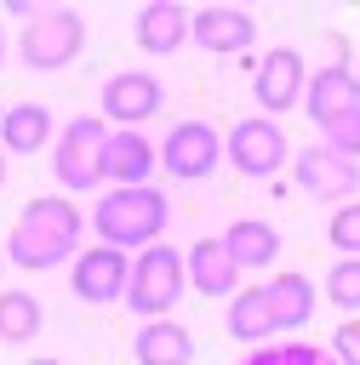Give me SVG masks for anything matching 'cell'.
<instances>
[{"label": "cell", "mask_w": 360, "mask_h": 365, "mask_svg": "<svg viewBox=\"0 0 360 365\" xmlns=\"http://www.w3.org/2000/svg\"><path fill=\"white\" fill-rule=\"evenodd\" d=\"M80 234H86V217H80V205L69 194H34L17 211L11 234H6V262L29 268V274L74 262L80 257Z\"/></svg>", "instance_id": "obj_1"}, {"label": "cell", "mask_w": 360, "mask_h": 365, "mask_svg": "<svg viewBox=\"0 0 360 365\" xmlns=\"http://www.w3.org/2000/svg\"><path fill=\"white\" fill-rule=\"evenodd\" d=\"M166 222H171V205H166V194H160L154 182H149V188H103L97 205H91V234H97V245H114V251H126V257L160 245Z\"/></svg>", "instance_id": "obj_2"}, {"label": "cell", "mask_w": 360, "mask_h": 365, "mask_svg": "<svg viewBox=\"0 0 360 365\" xmlns=\"http://www.w3.org/2000/svg\"><path fill=\"white\" fill-rule=\"evenodd\" d=\"M183 285H189V274H183V251H171V245L160 240V245H149V251L131 257L126 308H131L137 319H166V314L177 308Z\"/></svg>", "instance_id": "obj_3"}, {"label": "cell", "mask_w": 360, "mask_h": 365, "mask_svg": "<svg viewBox=\"0 0 360 365\" xmlns=\"http://www.w3.org/2000/svg\"><path fill=\"white\" fill-rule=\"evenodd\" d=\"M80 46H86V23H80V11H69V6H40V17H29L23 34H17V57H23V68H34V74L69 68V63L80 57Z\"/></svg>", "instance_id": "obj_4"}, {"label": "cell", "mask_w": 360, "mask_h": 365, "mask_svg": "<svg viewBox=\"0 0 360 365\" xmlns=\"http://www.w3.org/2000/svg\"><path fill=\"white\" fill-rule=\"evenodd\" d=\"M103 143H109L103 114H74L69 125H57L51 171H57L63 194H91V188L103 182Z\"/></svg>", "instance_id": "obj_5"}, {"label": "cell", "mask_w": 360, "mask_h": 365, "mask_svg": "<svg viewBox=\"0 0 360 365\" xmlns=\"http://www.w3.org/2000/svg\"><path fill=\"white\" fill-rule=\"evenodd\" d=\"M223 154H229V165H234L240 177H274V171L291 160L286 131H280V120H269V114H246V120H234Z\"/></svg>", "instance_id": "obj_6"}, {"label": "cell", "mask_w": 360, "mask_h": 365, "mask_svg": "<svg viewBox=\"0 0 360 365\" xmlns=\"http://www.w3.org/2000/svg\"><path fill=\"white\" fill-rule=\"evenodd\" d=\"M223 165V137L217 125L206 120H177L166 137H160V171L177 177V182H200Z\"/></svg>", "instance_id": "obj_7"}, {"label": "cell", "mask_w": 360, "mask_h": 365, "mask_svg": "<svg viewBox=\"0 0 360 365\" xmlns=\"http://www.w3.org/2000/svg\"><path fill=\"white\" fill-rule=\"evenodd\" d=\"M160 108H166V86L154 74L120 68V74L103 80V125L109 131H143Z\"/></svg>", "instance_id": "obj_8"}, {"label": "cell", "mask_w": 360, "mask_h": 365, "mask_svg": "<svg viewBox=\"0 0 360 365\" xmlns=\"http://www.w3.org/2000/svg\"><path fill=\"white\" fill-rule=\"evenodd\" d=\"M126 279H131V257L114 245H80V257L69 262V291L91 308L126 302Z\"/></svg>", "instance_id": "obj_9"}, {"label": "cell", "mask_w": 360, "mask_h": 365, "mask_svg": "<svg viewBox=\"0 0 360 365\" xmlns=\"http://www.w3.org/2000/svg\"><path fill=\"white\" fill-rule=\"evenodd\" d=\"M291 182H297L309 200L349 205V200H354V188H360V165H354V160H343V154H331L326 143H314V148L291 154Z\"/></svg>", "instance_id": "obj_10"}, {"label": "cell", "mask_w": 360, "mask_h": 365, "mask_svg": "<svg viewBox=\"0 0 360 365\" xmlns=\"http://www.w3.org/2000/svg\"><path fill=\"white\" fill-rule=\"evenodd\" d=\"M303 80H309L303 57H297L291 46H274V51H263V57H257L251 97H257V108H263L269 120H280L286 108H303Z\"/></svg>", "instance_id": "obj_11"}, {"label": "cell", "mask_w": 360, "mask_h": 365, "mask_svg": "<svg viewBox=\"0 0 360 365\" xmlns=\"http://www.w3.org/2000/svg\"><path fill=\"white\" fill-rule=\"evenodd\" d=\"M189 40L200 51H217V57H234L257 40V17L240 11V6H200L189 11Z\"/></svg>", "instance_id": "obj_12"}, {"label": "cell", "mask_w": 360, "mask_h": 365, "mask_svg": "<svg viewBox=\"0 0 360 365\" xmlns=\"http://www.w3.org/2000/svg\"><path fill=\"white\" fill-rule=\"evenodd\" d=\"M154 171H160V148L143 131H109V143H103V182L109 188H149Z\"/></svg>", "instance_id": "obj_13"}, {"label": "cell", "mask_w": 360, "mask_h": 365, "mask_svg": "<svg viewBox=\"0 0 360 365\" xmlns=\"http://www.w3.org/2000/svg\"><path fill=\"white\" fill-rule=\"evenodd\" d=\"M349 108H360L354 63H326V68H314V74L303 80V114H309L314 125H326V120H337V114H349Z\"/></svg>", "instance_id": "obj_14"}, {"label": "cell", "mask_w": 360, "mask_h": 365, "mask_svg": "<svg viewBox=\"0 0 360 365\" xmlns=\"http://www.w3.org/2000/svg\"><path fill=\"white\" fill-rule=\"evenodd\" d=\"M217 245L229 251V262L246 274V268H274V257H280V228L274 222H263V217H234L223 234H217Z\"/></svg>", "instance_id": "obj_15"}, {"label": "cell", "mask_w": 360, "mask_h": 365, "mask_svg": "<svg viewBox=\"0 0 360 365\" xmlns=\"http://www.w3.org/2000/svg\"><path fill=\"white\" fill-rule=\"evenodd\" d=\"M183 274H189V285H194L200 297H234V291H240V268L229 262V251L217 245V234H211V240H194V245L183 251Z\"/></svg>", "instance_id": "obj_16"}, {"label": "cell", "mask_w": 360, "mask_h": 365, "mask_svg": "<svg viewBox=\"0 0 360 365\" xmlns=\"http://www.w3.org/2000/svg\"><path fill=\"white\" fill-rule=\"evenodd\" d=\"M131 34H137V46H143L149 57H166V51H177V46L189 40V11H183L177 0H149V6H137Z\"/></svg>", "instance_id": "obj_17"}, {"label": "cell", "mask_w": 360, "mask_h": 365, "mask_svg": "<svg viewBox=\"0 0 360 365\" xmlns=\"http://www.w3.org/2000/svg\"><path fill=\"white\" fill-rule=\"evenodd\" d=\"M46 143H57V120L46 103H11L0 114V148L6 154H40Z\"/></svg>", "instance_id": "obj_18"}, {"label": "cell", "mask_w": 360, "mask_h": 365, "mask_svg": "<svg viewBox=\"0 0 360 365\" xmlns=\"http://www.w3.org/2000/svg\"><path fill=\"white\" fill-rule=\"evenodd\" d=\"M131 359L137 365H189L194 359V336L177 319H143L131 336Z\"/></svg>", "instance_id": "obj_19"}, {"label": "cell", "mask_w": 360, "mask_h": 365, "mask_svg": "<svg viewBox=\"0 0 360 365\" xmlns=\"http://www.w3.org/2000/svg\"><path fill=\"white\" fill-rule=\"evenodd\" d=\"M263 297H269V314H274V331H303L309 325V314H314V279L309 274H274L269 285H263Z\"/></svg>", "instance_id": "obj_20"}, {"label": "cell", "mask_w": 360, "mask_h": 365, "mask_svg": "<svg viewBox=\"0 0 360 365\" xmlns=\"http://www.w3.org/2000/svg\"><path fill=\"white\" fill-rule=\"evenodd\" d=\"M229 336L234 342H246V348H263V342H274L280 331H274V314H269V297H263V285H240L234 297H229Z\"/></svg>", "instance_id": "obj_21"}, {"label": "cell", "mask_w": 360, "mask_h": 365, "mask_svg": "<svg viewBox=\"0 0 360 365\" xmlns=\"http://www.w3.org/2000/svg\"><path fill=\"white\" fill-rule=\"evenodd\" d=\"M46 325V302L34 291H0V342H34Z\"/></svg>", "instance_id": "obj_22"}, {"label": "cell", "mask_w": 360, "mask_h": 365, "mask_svg": "<svg viewBox=\"0 0 360 365\" xmlns=\"http://www.w3.org/2000/svg\"><path fill=\"white\" fill-rule=\"evenodd\" d=\"M326 302L343 308L349 319H360V257H337L326 268Z\"/></svg>", "instance_id": "obj_23"}, {"label": "cell", "mask_w": 360, "mask_h": 365, "mask_svg": "<svg viewBox=\"0 0 360 365\" xmlns=\"http://www.w3.org/2000/svg\"><path fill=\"white\" fill-rule=\"evenodd\" d=\"M240 365H337L326 348H314V342H263V348H251Z\"/></svg>", "instance_id": "obj_24"}, {"label": "cell", "mask_w": 360, "mask_h": 365, "mask_svg": "<svg viewBox=\"0 0 360 365\" xmlns=\"http://www.w3.org/2000/svg\"><path fill=\"white\" fill-rule=\"evenodd\" d=\"M320 143H326L331 154H343V160H354V165H360V108H349V114L326 120V125H320Z\"/></svg>", "instance_id": "obj_25"}, {"label": "cell", "mask_w": 360, "mask_h": 365, "mask_svg": "<svg viewBox=\"0 0 360 365\" xmlns=\"http://www.w3.org/2000/svg\"><path fill=\"white\" fill-rule=\"evenodd\" d=\"M326 240H331V251H337V257H360V200H349V205H337V211H331Z\"/></svg>", "instance_id": "obj_26"}, {"label": "cell", "mask_w": 360, "mask_h": 365, "mask_svg": "<svg viewBox=\"0 0 360 365\" xmlns=\"http://www.w3.org/2000/svg\"><path fill=\"white\" fill-rule=\"evenodd\" d=\"M326 354H331L337 365H360V319H343V325L331 331V342H326Z\"/></svg>", "instance_id": "obj_27"}, {"label": "cell", "mask_w": 360, "mask_h": 365, "mask_svg": "<svg viewBox=\"0 0 360 365\" xmlns=\"http://www.w3.org/2000/svg\"><path fill=\"white\" fill-rule=\"evenodd\" d=\"M0 188H6V148H0Z\"/></svg>", "instance_id": "obj_28"}, {"label": "cell", "mask_w": 360, "mask_h": 365, "mask_svg": "<svg viewBox=\"0 0 360 365\" xmlns=\"http://www.w3.org/2000/svg\"><path fill=\"white\" fill-rule=\"evenodd\" d=\"M29 365H57V359H51V354H46V359H29Z\"/></svg>", "instance_id": "obj_29"}, {"label": "cell", "mask_w": 360, "mask_h": 365, "mask_svg": "<svg viewBox=\"0 0 360 365\" xmlns=\"http://www.w3.org/2000/svg\"><path fill=\"white\" fill-rule=\"evenodd\" d=\"M0 68H6V34H0Z\"/></svg>", "instance_id": "obj_30"}, {"label": "cell", "mask_w": 360, "mask_h": 365, "mask_svg": "<svg viewBox=\"0 0 360 365\" xmlns=\"http://www.w3.org/2000/svg\"><path fill=\"white\" fill-rule=\"evenodd\" d=\"M354 80H360V46H354Z\"/></svg>", "instance_id": "obj_31"}, {"label": "cell", "mask_w": 360, "mask_h": 365, "mask_svg": "<svg viewBox=\"0 0 360 365\" xmlns=\"http://www.w3.org/2000/svg\"><path fill=\"white\" fill-rule=\"evenodd\" d=\"M0 268H6V251H0Z\"/></svg>", "instance_id": "obj_32"}]
</instances>
